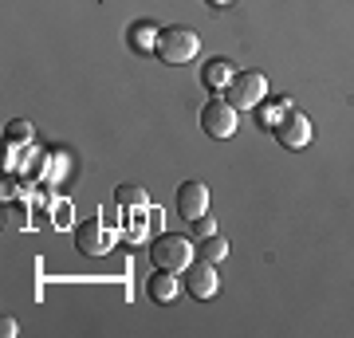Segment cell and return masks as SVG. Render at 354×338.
Here are the masks:
<instances>
[{"label":"cell","mask_w":354,"mask_h":338,"mask_svg":"<svg viewBox=\"0 0 354 338\" xmlns=\"http://www.w3.org/2000/svg\"><path fill=\"white\" fill-rule=\"evenodd\" d=\"M197 51H201V39H197V32L193 28H185V24H169V28H162V36H158V59L162 63H189V59H197Z\"/></svg>","instance_id":"6da1fadb"},{"label":"cell","mask_w":354,"mask_h":338,"mask_svg":"<svg viewBox=\"0 0 354 338\" xmlns=\"http://www.w3.org/2000/svg\"><path fill=\"white\" fill-rule=\"evenodd\" d=\"M150 260L158 263V267H165V272H185L193 263V240L189 236H177V232H165V236H158L150 244Z\"/></svg>","instance_id":"7a4b0ae2"},{"label":"cell","mask_w":354,"mask_h":338,"mask_svg":"<svg viewBox=\"0 0 354 338\" xmlns=\"http://www.w3.org/2000/svg\"><path fill=\"white\" fill-rule=\"evenodd\" d=\"M225 99L236 106V111H256L260 102L268 99V79L260 71H236L232 83L225 87Z\"/></svg>","instance_id":"3957f363"},{"label":"cell","mask_w":354,"mask_h":338,"mask_svg":"<svg viewBox=\"0 0 354 338\" xmlns=\"http://www.w3.org/2000/svg\"><path fill=\"white\" fill-rule=\"evenodd\" d=\"M236 106H232V102L228 99H213V102H205L201 106V130L205 134H209V138H232V134H236Z\"/></svg>","instance_id":"277c9868"},{"label":"cell","mask_w":354,"mask_h":338,"mask_svg":"<svg viewBox=\"0 0 354 338\" xmlns=\"http://www.w3.org/2000/svg\"><path fill=\"white\" fill-rule=\"evenodd\" d=\"M272 134H276V142L283 146V150H304L307 142H311V118H307L304 111L288 106V111H283V118L272 126Z\"/></svg>","instance_id":"5b68a950"},{"label":"cell","mask_w":354,"mask_h":338,"mask_svg":"<svg viewBox=\"0 0 354 338\" xmlns=\"http://www.w3.org/2000/svg\"><path fill=\"white\" fill-rule=\"evenodd\" d=\"M181 283H185V291H189L193 299H213L216 288H221V279H216V263L213 260H193L185 272H181Z\"/></svg>","instance_id":"8992f818"},{"label":"cell","mask_w":354,"mask_h":338,"mask_svg":"<svg viewBox=\"0 0 354 338\" xmlns=\"http://www.w3.org/2000/svg\"><path fill=\"white\" fill-rule=\"evenodd\" d=\"M75 248L83 252V256H106V252L114 248V232L102 220H83V225L75 228Z\"/></svg>","instance_id":"52a82bcc"},{"label":"cell","mask_w":354,"mask_h":338,"mask_svg":"<svg viewBox=\"0 0 354 338\" xmlns=\"http://www.w3.org/2000/svg\"><path fill=\"white\" fill-rule=\"evenodd\" d=\"M177 213H181V220H197V216L209 213V189L201 185V181H185V185L177 189Z\"/></svg>","instance_id":"ba28073f"},{"label":"cell","mask_w":354,"mask_h":338,"mask_svg":"<svg viewBox=\"0 0 354 338\" xmlns=\"http://www.w3.org/2000/svg\"><path fill=\"white\" fill-rule=\"evenodd\" d=\"M146 291H150V299L153 303H174L177 299V291H181V279H177V272H165V267H158L150 276V283H146Z\"/></svg>","instance_id":"9c48e42d"},{"label":"cell","mask_w":354,"mask_h":338,"mask_svg":"<svg viewBox=\"0 0 354 338\" xmlns=\"http://www.w3.org/2000/svg\"><path fill=\"white\" fill-rule=\"evenodd\" d=\"M158 36H162V28H158V24H150V20H138V24H130L127 44L138 51V55H153V51H158Z\"/></svg>","instance_id":"30bf717a"},{"label":"cell","mask_w":354,"mask_h":338,"mask_svg":"<svg viewBox=\"0 0 354 338\" xmlns=\"http://www.w3.org/2000/svg\"><path fill=\"white\" fill-rule=\"evenodd\" d=\"M232 75H236V71H232V63H228V59H209L201 67V83L213 91V95H221V91L232 83Z\"/></svg>","instance_id":"8fae6325"},{"label":"cell","mask_w":354,"mask_h":338,"mask_svg":"<svg viewBox=\"0 0 354 338\" xmlns=\"http://www.w3.org/2000/svg\"><path fill=\"white\" fill-rule=\"evenodd\" d=\"M197 256H201V260H213V263H221L228 256V240L225 236H201V248H197Z\"/></svg>","instance_id":"7c38bea8"},{"label":"cell","mask_w":354,"mask_h":338,"mask_svg":"<svg viewBox=\"0 0 354 338\" xmlns=\"http://www.w3.org/2000/svg\"><path fill=\"white\" fill-rule=\"evenodd\" d=\"M288 106H291L288 99H279V102H268V99H264L260 106H256V118H260V122H264L268 130H272V126H276L279 118H283V111H288Z\"/></svg>","instance_id":"4fadbf2b"},{"label":"cell","mask_w":354,"mask_h":338,"mask_svg":"<svg viewBox=\"0 0 354 338\" xmlns=\"http://www.w3.org/2000/svg\"><path fill=\"white\" fill-rule=\"evenodd\" d=\"M118 205H122V209H130V205L146 209L150 197H146V189H138V185H122V189H118Z\"/></svg>","instance_id":"5bb4252c"},{"label":"cell","mask_w":354,"mask_h":338,"mask_svg":"<svg viewBox=\"0 0 354 338\" xmlns=\"http://www.w3.org/2000/svg\"><path fill=\"white\" fill-rule=\"evenodd\" d=\"M193 232H197V236H213V232H216V225H213V220H209V213H205V216H197V220H193Z\"/></svg>","instance_id":"9a60e30c"},{"label":"cell","mask_w":354,"mask_h":338,"mask_svg":"<svg viewBox=\"0 0 354 338\" xmlns=\"http://www.w3.org/2000/svg\"><path fill=\"white\" fill-rule=\"evenodd\" d=\"M28 138V122H12V142H24Z\"/></svg>","instance_id":"2e32d148"},{"label":"cell","mask_w":354,"mask_h":338,"mask_svg":"<svg viewBox=\"0 0 354 338\" xmlns=\"http://www.w3.org/2000/svg\"><path fill=\"white\" fill-rule=\"evenodd\" d=\"M16 330H20V326H16V323H12V319H4V323H0V335H4V338H12V335H16Z\"/></svg>","instance_id":"e0dca14e"},{"label":"cell","mask_w":354,"mask_h":338,"mask_svg":"<svg viewBox=\"0 0 354 338\" xmlns=\"http://www.w3.org/2000/svg\"><path fill=\"white\" fill-rule=\"evenodd\" d=\"M205 4H209V8H228L232 0H205Z\"/></svg>","instance_id":"ac0fdd59"}]
</instances>
